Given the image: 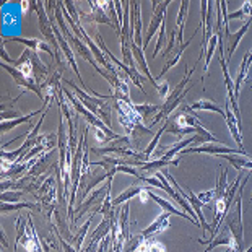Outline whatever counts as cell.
I'll list each match as a JSON object with an SVG mask.
<instances>
[{"instance_id": "cell-1", "label": "cell", "mask_w": 252, "mask_h": 252, "mask_svg": "<svg viewBox=\"0 0 252 252\" xmlns=\"http://www.w3.org/2000/svg\"><path fill=\"white\" fill-rule=\"evenodd\" d=\"M62 83H65L67 87H70L77 98L80 99L85 108L90 109L93 114H96L99 117L101 121L104 122L106 126L111 127V109H112V104H114V94H109V96H103V98H96L93 94H88V91H83L82 88H78L72 80H62Z\"/></svg>"}, {"instance_id": "cell-2", "label": "cell", "mask_w": 252, "mask_h": 252, "mask_svg": "<svg viewBox=\"0 0 252 252\" xmlns=\"http://www.w3.org/2000/svg\"><path fill=\"white\" fill-rule=\"evenodd\" d=\"M117 173V166L116 168H112L109 171V178L106 181V184H103L101 187H98L96 190H93L90 194V197L85 200L83 203H80V205L73 210V217H75V221H73V226L77 224V220L82 218L85 213H91V215H94V213H99L101 212V207H103V203L106 200V197L111 194V186H112V179H114V174Z\"/></svg>"}, {"instance_id": "cell-3", "label": "cell", "mask_w": 252, "mask_h": 252, "mask_svg": "<svg viewBox=\"0 0 252 252\" xmlns=\"http://www.w3.org/2000/svg\"><path fill=\"white\" fill-rule=\"evenodd\" d=\"M17 224V239H15V244H21L28 252H46L44 246H42V241L37 236V231L34 229L33 220L31 215L25 217H18V220L15 221Z\"/></svg>"}, {"instance_id": "cell-4", "label": "cell", "mask_w": 252, "mask_h": 252, "mask_svg": "<svg viewBox=\"0 0 252 252\" xmlns=\"http://www.w3.org/2000/svg\"><path fill=\"white\" fill-rule=\"evenodd\" d=\"M30 5L37 15L39 31H41V34L44 36L46 42L52 47V51H54V54H56L54 59L57 61V63H65L63 62V57H62V49H61V46H59L56 33H54V26H52L51 18L47 17V13H46V2H39V0H36V2H31Z\"/></svg>"}, {"instance_id": "cell-5", "label": "cell", "mask_w": 252, "mask_h": 252, "mask_svg": "<svg viewBox=\"0 0 252 252\" xmlns=\"http://www.w3.org/2000/svg\"><path fill=\"white\" fill-rule=\"evenodd\" d=\"M62 91H63V96L67 98V101L73 106V109L77 111V114H82V116L85 117V121H87L90 126H93L94 128H98V130H103V132L106 133V135L109 137V140H117V138H121V137H122V135H117V133H116L114 130H112L111 127L106 126L104 122L101 121L98 116L93 114V112H91L90 109L85 108V106H83L82 103H80V99L77 98V94H75V93H70V91H68L65 87H62Z\"/></svg>"}, {"instance_id": "cell-6", "label": "cell", "mask_w": 252, "mask_h": 252, "mask_svg": "<svg viewBox=\"0 0 252 252\" xmlns=\"http://www.w3.org/2000/svg\"><path fill=\"white\" fill-rule=\"evenodd\" d=\"M169 0H166V2H153V17H152V23H150L148 26V31L147 34L143 36V51L148 49V42L152 41V37L155 36V33L157 31H159V28H161L163 21L166 18V10H168L169 7Z\"/></svg>"}, {"instance_id": "cell-7", "label": "cell", "mask_w": 252, "mask_h": 252, "mask_svg": "<svg viewBox=\"0 0 252 252\" xmlns=\"http://www.w3.org/2000/svg\"><path fill=\"white\" fill-rule=\"evenodd\" d=\"M2 68H3V70H7L10 75H12L13 80H15V83H17L18 87L23 88V91H33V93H34L39 99H42V101L46 99V98H44V93H42V88L36 83V80L26 78L25 75H21V73L17 70V68L12 67V65H8V63H5V62H2Z\"/></svg>"}, {"instance_id": "cell-8", "label": "cell", "mask_w": 252, "mask_h": 252, "mask_svg": "<svg viewBox=\"0 0 252 252\" xmlns=\"http://www.w3.org/2000/svg\"><path fill=\"white\" fill-rule=\"evenodd\" d=\"M111 234V220L108 217H103L101 223L96 226V231L88 238L87 244H85L83 252H98L96 249L99 248V244Z\"/></svg>"}, {"instance_id": "cell-9", "label": "cell", "mask_w": 252, "mask_h": 252, "mask_svg": "<svg viewBox=\"0 0 252 252\" xmlns=\"http://www.w3.org/2000/svg\"><path fill=\"white\" fill-rule=\"evenodd\" d=\"M88 3L91 5V13H88V15L82 13V18H85L87 21H91V23H103V25H109L114 28V23H112L111 17L106 13L109 2H93V0H90Z\"/></svg>"}, {"instance_id": "cell-10", "label": "cell", "mask_w": 252, "mask_h": 252, "mask_svg": "<svg viewBox=\"0 0 252 252\" xmlns=\"http://www.w3.org/2000/svg\"><path fill=\"white\" fill-rule=\"evenodd\" d=\"M251 23H252V17H251L248 21H246V23L243 25V28L238 30L236 33H231V31H229V28H223V36L226 37V42H228V57H226V63L229 62V59L233 57L234 51H236V47L239 46V42H241V39L244 37L246 31L249 30Z\"/></svg>"}, {"instance_id": "cell-11", "label": "cell", "mask_w": 252, "mask_h": 252, "mask_svg": "<svg viewBox=\"0 0 252 252\" xmlns=\"http://www.w3.org/2000/svg\"><path fill=\"white\" fill-rule=\"evenodd\" d=\"M140 2H130V30L135 33V44L143 47V36H142V7ZM143 51V49H142Z\"/></svg>"}, {"instance_id": "cell-12", "label": "cell", "mask_w": 252, "mask_h": 252, "mask_svg": "<svg viewBox=\"0 0 252 252\" xmlns=\"http://www.w3.org/2000/svg\"><path fill=\"white\" fill-rule=\"evenodd\" d=\"M5 42H20V44H25L28 49L31 51H42L46 52V54H49L51 57H56L54 51H52V47L49 44H46L44 41H39V39H34V37H3V44Z\"/></svg>"}, {"instance_id": "cell-13", "label": "cell", "mask_w": 252, "mask_h": 252, "mask_svg": "<svg viewBox=\"0 0 252 252\" xmlns=\"http://www.w3.org/2000/svg\"><path fill=\"white\" fill-rule=\"evenodd\" d=\"M224 121H226L228 128H229V132H231L234 142L239 145V150H244L243 137H241V121L234 116V112L231 109V104H229L228 98H226V119H224Z\"/></svg>"}, {"instance_id": "cell-14", "label": "cell", "mask_w": 252, "mask_h": 252, "mask_svg": "<svg viewBox=\"0 0 252 252\" xmlns=\"http://www.w3.org/2000/svg\"><path fill=\"white\" fill-rule=\"evenodd\" d=\"M169 217H171L169 212H163L161 215H158V218L155 220V221L150 224L148 228H145L140 234L143 236L145 239H152L155 234L164 231V229L169 226Z\"/></svg>"}, {"instance_id": "cell-15", "label": "cell", "mask_w": 252, "mask_h": 252, "mask_svg": "<svg viewBox=\"0 0 252 252\" xmlns=\"http://www.w3.org/2000/svg\"><path fill=\"white\" fill-rule=\"evenodd\" d=\"M198 30H200V26H198V28L194 31V34H192L190 37H189V39H187V41H184V42H182V44L178 47V49H176V52H174V54L173 56H171V57H168V61H166V63H164V67H163V70L161 72H159V75H158V78H161V77H164V73L166 72H168L169 70V68L171 67H174L176 65V63H178L179 62V59H181V56H182V52H184V49H186V47L187 46H189L190 44V42L192 41H194V36L198 33Z\"/></svg>"}, {"instance_id": "cell-16", "label": "cell", "mask_w": 252, "mask_h": 252, "mask_svg": "<svg viewBox=\"0 0 252 252\" xmlns=\"http://www.w3.org/2000/svg\"><path fill=\"white\" fill-rule=\"evenodd\" d=\"M148 198H152V200H155V202H157L158 203V205L159 207H161L163 208V210L164 212H169L171 213V215H178V217H181V218H186L187 220V221H190V223H194V226H195V221H194V220H192L189 215H187V213H184V212H181V210H178V208H176V207H173V205H171V203L168 202V200H166V198H163V197H159V195H157V194H153V192L152 190H150L148 189Z\"/></svg>"}, {"instance_id": "cell-17", "label": "cell", "mask_w": 252, "mask_h": 252, "mask_svg": "<svg viewBox=\"0 0 252 252\" xmlns=\"http://www.w3.org/2000/svg\"><path fill=\"white\" fill-rule=\"evenodd\" d=\"M143 189H145V187L140 186V184H132L130 187H127V189H126L124 192H122V194H119L116 198H112L111 205H112V207H121L122 203H127L128 200H130L132 197L140 195Z\"/></svg>"}, {"instance_id": "cell-18", "label": "cell", "mask_w": 252, "mask_h": 252, "mask_svg": "<svg viewBox=\"0 0 252 252\" xmlns=\"http://www.w3.org/2000/svg\"><path fill=\"white\" fill-rule=\"evenodd\" d=\"M189 0H182L179 12H178V18H176V26H178V44L181 46L184 42V25H186V18H187V12H189Z\"/></svg>"}, {"instance_id": "cell-19", "label": "cell", "mask_w": 252, "mask_h": 252, "mask_svg": "<svg viewBox=\"0 0 252 252\" xmlns=\"http://www.w3.org/2000/svg\"><path fill=\"white\" fill-rule=\"evenodd\" d=\"M178 166L179 164V159L178 158H174V159H163V158H158V159H155V161H147V163H143L140 166V169L142 171H148V173H158V171H161L163 168H166V166Z\"/></svg>"}, {"instance_id": "cell-20", "label": "cell", "mask_w": 252, "mask_h": 252, "mask_svg": "<svg viewBox=\"0 0 252 252\" xmlns=\"http://www.w3.org/2000/svg\"><path fill=\"white\" fill-rule=\"evenodd\" d=\"M33 210V212H42V205L41 203H34V202H18V203H7V202H2V213H8V212H13V210Z\"/></svg>"}, {"instance_id": "cell-21", "label": "cell", "mask_w": 252, "mask_h": 252, "mask_svg": "<svg viewBox=\"0 0 252 252\" xmlns=\"http://www.w3.org/2000/svg\"><path fill=\"white\" fill-rule=\"evenodd\" d=\"M195 140H197V135L186 138V140H181L179 143L173 145V147H168V150H166V153L163 155L161 158H163V159H174L176 155L181 153L184 148H189L190 145H194V143H195Z\"/></svg>"}, {"instance_id": "cell-22", "label": "cell", "mask_w": 252, "mask_h": 252, "mask_svg": "<svg viewBox=\"0 0 252 252\" xmlns=\"http://www.w3.org/2000/svg\"><path fill=\"white\" fill-rule=\"evenodd\" d=\"M215 198H213V202L220 200V198H223L224 195H226L228 192V169L221 168V174H220V178L217 181V187L215 189Z\"/></svg>"}, {"instance_id": "cell-23", "label": "cell", "mask_w": 252, "mask_h": 252, "mask_svg": "<svg viewBox=\"0 0 252 252\" xmlns=\"http://www.w3.org/2000/svg\"><path fill=\"white\" fill-rule=\"evenodd\" d=\"M192 109H200V111H215L218 112L220 116H223L224 119H226V112H224L221 108H220L218 104H215L213 101H208V99H203V101H197L190 106Z\"/></svg>"}, {"instance_id": "cell-24", "label": "cell", "mask_w": 252, "mask_h": 252, "mask_svg": "<svg viewBox=\"0 0 252 252\" xmlns=\"http://www.w3.org/2000/svg\"><path fill=\"white\" fill-rule=\"evenodd\" d=\"M166 128H168V121H164V124L161 126V128L155 133V137H153V140L148 143V148L147 150H143V153H145V157H147L148 159H150V157L153 155V152H155V148H157V145H158V142H159V138H161V135L166 132Z\"/></svg>"}, {"instance_id": "cell-25", "label": "cell", "mask_w": 252, "mask_h": 252, "mask_svg": "<svg viewBox=\"0 0 252 252\" xmlns=\"http://www.w3.org/2000/svg\"><path fill=\"white\" fill-rule=\"evenodd\" d=\"M91 220H93V215H91L88 220H87V223L83 224V228L80 229L78 231V234H75L73 236V239H72V243L75 244V249H77L78 252H82V246H83V239H85V234H87V231H88V226L91 224ZM70 243V244H72Z\"/></svg>"}, {"instance_id": "cell-26", "label": "cell", "mask_w": 252, "mask_h": 252, "mask_svg": "<svg viewBox=\"0 0 252 252\" xmlns=\"http://www.w3.org/2000/svg\"><path fill=\"white\" fill-rule=\"evenodd\" d=\"M244 17H248V18L252 17V2H244L243 8L236 10V12H233L231 15H228V21L229 20H241Z\"/></svg>"}, {"instance_id": "cell-27", "label": "cell", "mask_w": 252, "mask_h": 252, "mask_svg": "<svg viewBox=\"0 0 252 252\" xmlns=\"http://www.w3.org/2000/svg\"><path fill=\"white\" fill-rule=\"evenodd\" d=\"M145 241V238L142 234H135V236H130L126 244H124V252H137L138 248L142 246V243Z\"/></svg>"}, {"instance_id": "cell-28", "label": "cell", "mask_w": 252, "mask_h": 252, "mask_svg": "<svg viewBox=\"0 0 252 252\" xmlns=\"http://www.w3.org/2000/svg\"><path fill=\"white\" fill-rule=\"evenodd\" d=\"M133 109H135L138 114L142 116V119H147L148 114H152V112L161 111V106H157V104H135V106H133Z\"/></svg>"}, {"instance_id": "cell-29", "label": "cell", "mask_w": 252, "mask_h": 252, "mask_svg": "<svg viewBox=\"0 0 252 252\" xmlns=\"http://www.w3.org/2000/svg\"><path fill=\"white\" fill-rule=\"evenodd\" d=\"M218 44V36L213 34L208 41V47H207V54H205V72H208V67H210V62H212V57H213V51Z\"/></svg>"}, {"instance_id": "cell-30", "label": "cell", "mask_w": 252, "mask_h": 252, "mask_svg": "<svg viewBox=\"0 0 252 252\" xmlns=\"http://www.w3.org/2000/svg\"><path fill=\"white\" fill-rule=\"evenodd\" d=\"M166 44V21H163V25H161V28H159L158 31V42H157V46H155V51H153V59L158 56V52L159 49Z\"/></svg>"}, {"instance_id": "cell-31", "label": "cell", "mask_w": 252, "mask_h": 252, "mask_svg": "<svg viewBox=\"0 0 252 252\" xmlns=\"http://www.w3.org/2000/svg\"><path fill=\"white\" fill-rule=\"evenodd\" d=\"M21 114V109H2L0 112V117H2V122H8V121H15L18 119V117H23L20 116Z\"/></svg>"}, {"instance_id": "cell-32", "label": "cell", "mask_w": 252, "mask_h": 252, "mask_svg": "<svg viewBox=\"0 0 252 252\" xmlns=\"http://www.w3.org/2000/svg\"><path fill=\"white\" fill-rule=\"evenodd\" d=\"M21 190H15V192H8V190H5L2 192V202H7V203H12V202H18L20 198H21Z\"/></svg>"}, {"instance_id": "cell-33", "label": "cell", "mask_w": 252, "mask_h": 252, "mask_svg": "<svg viewBox=\"0 0 252 252\" xmlns=\"http://www.w3.org/2000/svg\"><path fill=\"white\" fill-rule=\"evenodd\" d=\"M176 42H178V28H173V31L169 33V42H168V47H166V51H164V57H168L169 56V52L174 49V46H176Z\"/></svg>"}, {"instance_id": "cell-34", "label": "cell", "mask_w": 252, "mask_h": 252, "mask_svg": "<svg viewBox=\"0 0 252 252\" xmlns=\"http://www.w3.org/2000/svg\"><path fill=\"white\" fill-rule=\"evenodd\" d=\"M197 197H198V200H200L202 203H210L213 198H215V190L210 189L207 192H202V194H197Z\"/></svg>"}, {"instance_id": "cell-35", "label": "cell", "mask_w": 252, "mask_h": 252, "mask_svg": "<svg viewBox=\"0 0 252 252\" xmlns=\"http://www.w3.org/2000/svg\"><path fill=\"white\" fill-rule=\"evenodd\" d=\"M57 243L61 244V248L63 249V252H78L77 249H75V248H72V246L68 244L67 241L62 238V236H61V233H59V231H57Z\"/></svg>"}, {"instance_id": "cell-36", "label": "cell", "mask_w": 252, "mask_h": 252, "mask_svg": "<svg viewBox=\"0 0 252 252\" xmlns=\"http://www.w3.org/2000/svg\"><path fill=\"white\" fill-rule=\"evenodd\" d=\"M168 88H169L168 82H161V85H159V88H158L159 94H161V96H168Z\"/></svg>"}, {"instance_id": "cell-37", "label": "cell", "mask_w": 252, "mask_h": 252, "mask_svg": "<svg viewBox=\"0 0 252 252\" xmlns=\"http://www.w3.org/2000/svg\"><path fill=\"white\" fill-rule=\"evenodd\" d=\"M0 234H2V246L5 249L8 248V241H7V236H5V233L3 231H0Z\"/></svg>"}, {"instance_id": "cell-38", "label": "cell", "mask_w": 252, "mask_h": 252, "mask_svg": "<svg viewBox=\"0 0 252 252\" xmlns=\"http://www.w3.org/2000/svg\"><path fill=\"white\" fill-rule=\"evenodd\" d=\"M26 10H28V3L23 2V13H26Z\"/></svg>"}, {"instance_id": "cell-39", "label": "cell", "mask_w": 252, "mask_h": 252, "mask_svg": "<svg viewBox=\"0 0 252 252\" xmlns=\"http://www.w3.org/2000/svg\"><path fill=\"white\" fill-rule=\"evenodd\" d=\"M244 252H252V246H249V248H248V249H246Z\"/></svg>"}, {"instance_id": "cell-40", "label": "cell", "mask_w": 252, "mask_h": 252, "mask_svg": "<svg viewBox=\"0 0 252 252\" xmlns=\"http://www.w3.org/2000/svg\"><path fill=\"white\" fill-rule=\"evenodd\" d=\"M251 200H252V194H251Z\"/></svg>"}, {"instance_id": "cell-41", "label": "cell", "mask_w": 252, "mask_h": 252, "mask_svg": "<svg viewBox=\"0 0 252 252\" xmlns=\"http://www.w3.org/2000/svg\"><path fill=\"white\" fill-rule=\"evenodd\" d=\"M224 252H229V249H228V251H224Z\"/></svg>"}, {"instance_id": "cell-42", "label": "cell", "mask_w": 252, "mask_h": 252, "mask_svg": "<svg viewBox=\"0 0 252 252\" xmlns=\"http://www.w3.org/2000/svg\"><path fill=\"white\" fill-rule=\"evenodd\" d=\"M205 252H207V251H205Z\"/></svg>"}]
</instances>
